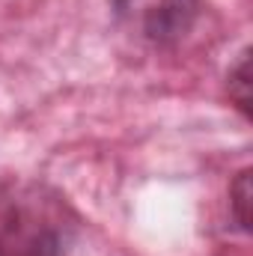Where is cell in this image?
<instances>
[{"label":"cell","mask_w":253,"mask_h":256,"mask_svg":"<svg viewBox=\"0 0 253 256\" xmlns=\"http://www.w3.org/2000/svg\"><path fill=\"white\" fill-rule=\"evenodd\" d=\"M68 224L36 191H0V256H66Z\"/></svg>","instance_id":"6da1fadb"},{"label":"cell","mask_w":253,"mask_h":256,"mask_svg":"<svg viewBox=\"0 0 253 256\" xmlns=\"http://www.w3.org/2000/svg\"><path fill=\"white\" fill-rule=\"evenodd\" d=\"M110 12L128 36L155 45H179L200 18V0H110Z\"/></svg>","instance_id":"7a4b0ae2"},{"label":"cell","mask_w":253,"mask_h":256,"mask_svg":"<svg viewBox=\"0 0 253 256\" xmlns=\"http://www.w3.org/2000/svg\"><path fill=\"white\" fill-rule=\"evenodd\" d=\"M226 92H230V102H232L244 116H250V54H248V51H242L238 60L230 66Z\"/></svg>","instance_id":"3957f363"},{"label":"cell","mask_w":253,"mask_h":256,"mask_svg":"<svg viewBox=\"0 0 253 256\" xmlns=\"http://www.w3.org/2000/svg\"><path fill=\"white\" fill-rule=\"evenodd\" d=\"M230 218L238 232H250V170H238L230 185Z\"/></svg>","instance_id":"277c9868"}]
</instances>
